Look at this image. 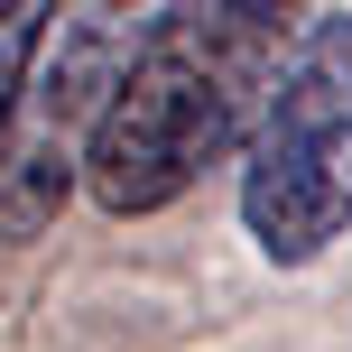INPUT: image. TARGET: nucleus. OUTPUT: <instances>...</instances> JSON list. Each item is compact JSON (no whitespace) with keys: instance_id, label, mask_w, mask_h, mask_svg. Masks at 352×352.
Here are the masks:
<instances>
[{"instance_id":"obj_3","label":"nucleus","mask_w":352,"mask_h":352,"mask_svg":"<svg viewBox=\"0 0 352 352\" xmlns=\"http://www.w3.org/2000/svg\"><path fill=\"white\" fill-rule=\"evenodd\" d=\"M241 232L278 269L324 260L352 232V10H324L306 28L297 65L278 74L260 130H250Z\"/></svg>"},{"instance_id":"obj_2","label":"nucleus","mask_w":352,"mask_h":352,"mask_svg":"<svg viewBox=\"0 0 352 352\" xmlns=\"http://www.w3.org/2000/svg\"><path fill=\"white\" fill-rule=\"evenodd\" d=\"M195 0H56L37 74L19 93L10 130H0V232L28 241L74 186H84V140L102 121V102L130 84L148 47L186 19Z\"/></svg>"},{"instance_id":"obj_1","label":"nucleus","mask_w":352,"mask_h":352,"mask_svg":"<svg viewBox=\"0 0 352 352\" xmlns=\"http://www.w3.org/2000/svg\"><path fill=\"white\" fill-rule=\"evenodd\" d=\"M316 19L324 0H195L102 102L84 140V195L130 223V213L186 204L213 167H241Z\"/></svg>"},{"instance_id":"obj_4","label":"nucleus","mask_w":352,"mask_h":352,"mask_svg":"<svg viewBox=\"0 0 352 352\" xmlns=\"http://www.w3.org/2000/svg\"><path fill=\"white\" fill-rule=\"evenodd\" d=\"M47 19H56V0H0V130H10L19 93H28V74H37Z\"/></svg>"}]
</instances>
